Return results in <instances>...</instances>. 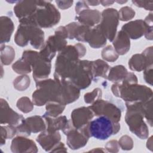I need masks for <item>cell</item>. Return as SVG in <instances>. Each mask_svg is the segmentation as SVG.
Wrapping results in <instances>:
<instances>
[{
	"label": "cell",
	"mask_w": 153,
	"mask_h": 153,
	"mask_svg": "<svg viewBox=\"0 0 153 153\" xmlns=\"http://www.w3.org/2000/svg\"><path fill=\"white\" fill-rule=\"evenodd\" d=\"M78 52L75 45H67L56 58L54 78L70 81L79 62Z\"/></svg>",
	"instance_id": "6da1fadb"
},
{
	"label": "cell",
	"mask_w": 153,
	"mask_h": 153,
	"mask_svg": "<svg viewBox=\"0 0 153 153\" xmlns=\"http://www.w3.org/2000/svg\"><path fill=\"white\" fill-rule=\"evenodd\" d=\"M60 20V13L50 1H38V8L31 17L19 20V22H33L41 28H50Z\"/></svg>",
	"instance_id": "7a4b0ae2"
},
{
	"label": "cell",
	"mask_w": 153,
	"mask_h": 153,
	"mask_svg": "<svg viewBox=\"0 0 153 153\" xmlns=\"http://www.w3.org/2000/svg\"><path fill=\"white\" fill-rule=\"evenodd\" d=\"M16 44L25 47L29 42L35 49H41L44 44V32L33 22L20 23L14 36Z\"/></svg>",
	"instance_id": "3957f363"
},
{
	"label": "cell",
	"mask_w": 153,
	"mask_h": 153,
	"mask_svg": "<svg viewBox=\"0 0 153 153\" xmlns=\"http://www.w3.org/2000/svg\"><path fill=\"white\" fill-rule=\"evenodd\" d=\"M144 102H126L127 112L125 121L130 130L141 139L149 136L147 125L143 120V104Z\"/></svg>",
	"instance_id": "277c9868"
},
{
	"label": "cell",
	"mask_w": 153,
	"mask_h": 153,
	"mask_svg": "<svg viewBox=\"0 0 153 153\" xmlns=\"http://www.w3.org/2000/svg\"><path fill=\"white\" fill-rule=\"evenodd\" d=\"M89 138L93 137L99 140H106L120 130L119 123H114L105 116H100L91 120L87 124L81 128Z\"/></svg>",
	"instance_id": "5b68a950"
},
{
	"label": "cell",
	"mask_w": 153,
	"mask_h": 153,
	"mask_svg": "<svg viewBox=\"0 0 153 153\" xmlns=\"http://www.w3.org/2000/svg\"><path fill=\"white\" fill-rule=\"evenodd\" d=\"M111 90L126 102H145L152 97V90L149 87L137 84L123 86L117 82L112 85Z\"/></svg>",
	"instance_id": "8992f818"
},
{
	"label": "cell",
	"mask_w": 153,
	"mask_h": 153,
	"mask_svg": "<svg viewBox=\"0 0 153 153\" xmlns=\"http://www.w3.org/2000/svg\"><path fill=\"white\" fill-rule=\"evenodd\" d=\"M35 83L36 89L32 94L35 105L42 106L48 102L60 103V85L57 81L45 79Z\"/></svg>",
	"instance_id": "52a82bcc"
},
{
	"label": "cell",
	"mask_w": 153,
	"mask_h": 153,
	"mask_svg": "<svg viewBox=\"0 0 153 153\" xmlns=\"http://www.w3.org/2000/svg\"><path fill=\"white\" fill-rule=\"evenodd\" d=\"M22 57L30 65L33 71V78L35 82L47 79L50 74L51 62L44 60L40 57L38 52L33 50H26L23 51Z\"/></svg>",
	"instance_id": "ba28073f"
},
{
	"label": "cell",
	"mask_w": 153,
	"mask_h": 153,
	"mask_svg": "<svg viewBox=\"0 0 153 153\" xmlns=\"http://www.w3.org/2000/svg\"><path fill=\"white\" fill-rule=\"evenodd\" d=\"M99 24L101 30L106 39L112 42L114 39L119 23L118 11L115 8H107L101 13V20Z\"/></svg>",
	"instance_id": "9c48e42d"
},
{
	"label": "cell",
	"mask_w": 153,
	"mask_h": 153,
	"mask_svg": "<svg viewBox=\"0 0 153 153\" xmlns=\"http://www.w3.org/2000/svg\"><path fill=\"white\" fill-rule=\"evenodd\" d=\"M89 107L96 116H105L114 123H119L120 121L121 111L112 102L100 99Z\"/></svg>",
	"instance_id": "30bf717a"
},
{
	"label": "cell",
	"mask_w": 153,
	"mask_h": 153,
	"mask_svg": "<svg viewBox=\"0 0 153 153\" xmlns=\"http://www.w3.org/2000/svg\"><path fill=\"white\" fill-rule=\"evenodd\" d=\"M92 80V61L80 60L78 68L69 81L79 90H82L87 88Z\"/></svg>",
	"instance_id": "8fae6325"
},
{
	"label": "cell",
	"mask_w": 153,
	"mask_h": 153,
	"mask_svg": "<svg viewBox=\"0 0 153 153\" xmlns=\"http://www.w3.org/2000/svg\"><path fill=\"white\" fill-rule=\"evenodd\" d=\"M67 46L65 38L54 34L48 37L43 47L40 49L39 54L44 60L51 62L55 56L56 52H60Z\"/></svg>",
	"instance_id": "7c38bea8"
},
{
	"label": "cell",
	"mask_w": 153,
	"mask_h": 153,
	"mask_svg": "<svg viewBox=\"0 0 153 153\" xmlns=\"http://www.w3.org/2000/svg\"><path fill=\"white\" fill-rule=\"evenodd\" d=\"M17 135L25 137L29 136L31 133H36L46 129L43 117L39 115H34L24 119L16 126Z\"/></svg>",
	"instance_id": "4fadbf2b"
},
{
	"label": "cell",
	"mask_w": 153,
	"mask_h": 153,
	"mask_svg": "<svg viewBox=\"0 0 153 153\" xmlns=\"http://www.w3.org/2000/svg\"><path fill=\"white\" fill-rule=\"evenodd\" d=\"M152 47H147L141 54H136L128 60V66L133 71L140 72L146 67L152 65Z\"/></svg>",
	"instance_id": "5bb4252c"
},
{
	"label": "cell",
	"mask_w": 153,
	"mask_h": 153,
	"mask_svg": "<svg viewBox=\"0 0 153 153\" xmlns=\"http://www.w3.org/2000/svg\"><path fill=\"white\" fill-rule=\"evenodd\" d=\"M60 85V103L65 105L76 101L79 97L80 90L71 81L54 78Z\"/></svg>",
	"instance_id": "9a60e30c"
},
{
	"label": "cell",
	"mask_w": 153,
	"mask_h": 153,
	"mask_svg": "<svg viewBox=\"0 0 153 153\" xmlns=\"http://www.w3.org/2000/svg\"><path fill=\"white\" fill-rule=\"evenodd\" d=\"M0 102V123L1 124H7L17 126L25 119L22 115L18 114L10 108L5 99L1 98Z\"/></svg>",
	"instance_id": "2e32d148"
},
{
	"label": "cell",
	"mask_w": 153,
	"mask_h": 153,
	"mask_svg": "<svg viewBox=\"0 0 153 153\" xmlns=\"http://www.w3.org/2000/svg\"><path fill=\"white\" fill-rule=\"evenodd\" d=\"M47 124V130L49 131H56L61 130L66 134L74 127L71 120H68L66 116L61 115L57 117H50L42 116Z\"/></svg>",
	"instance_id": "e0dca14e"
},
{
	"label": "cell",
	"mask_w": 153,
	"mask_h": 153,
	"mask_svg": "<svg viewBox=\"0 0 153 153\" xmlns=\"http://www.w3.org/2000/svg\"><path fill=\"white\" fill-rule=\"evenodd\" d=\"M94 114L90 107L82 106L74 109L71 112V121L74 127L79 129L87 124Z\"/></svg>",
	"instance_id": "ac0fdd59"
},
{
	"label": "cell",
	"mask_w": 153,
	"mask_h": 153,
	"mask_svg": "<svg viewBox=\"0 0 153 153\" xmlns=\"http://www.w3.org/2000/svg\"><path fill=\"white\" fill-rule=\"evenodd\" d=\"M10 149L14 153H36L38 152V148L33 140L23 136H17L12 140Z\"/></svg>",
	"instance_id": "d6986e66"
},
{
	"label": "cell",
	"mask_w": 153,
	"mask_h": 153,
	"mask_svg": "<svg viewBox=\"0 0 153 153\" xmlns=\"http://www.w3.org/2000/svg\"><path fill=\"white\" fill-rule=\"evenodd\" d=\"M66 135V143L69 148L72 150L78 149L86 145L89 137L79 128L73 127Z\"/></svg>",
	"instance_id": "ffe728a7"
},
{
	"label": "cell",
	"mask_w": 153,
	"mask_h": 153,
	"mask_svg": "<svg viewBox=\"0 0 153 153\" xmlns=\"http://www.w3.org/2000/svg\"><path fill=\"white\" fill-rule=\"evenodd\" d=\"M60 139L61 136L58 131L52 132L47 130L41 131L36 137V141L47 152H50Z\"/></svg>",
	"instance_id": "44dd1931"
},
{
	"label": "cell",
	"mask_w": 153,
	"mask_h": 153,
	"mask_svg": "<svg viewBox=\"0 0 153 153\" xmlns=\"http://www.w3.org/2000/svg\"><path fill=\"white\" fill-rule=\"evenodd\" d=\"M38 1H19L14 7V12L19 20L33 16L36 11Z\"/></svg>",
	"instance_id": "7402d4cb"
},
{
	"label": "cell",
	"mask_w": 153,
	"mask_h": 153,
	"mask_svg": "<svg viewBox=\"0 0 153 153\" xmlns=\"http://www.w3.org/2000/svg\"><path fill=\"white\" fill-rule=\"evenodd\" d=\"M106 38L102 32L99 25L90 27L85 34L84 42L93 48H99L106 44Z\"/></svg>",
	"instance_id": "603a6c76"
},
{
	"label": "cell",
	"mask_w": 153,
	"mask_h": 153,
	"mask_svg": "<svg viewBox=\"0 0 153 153\" xmlns=\"http://www.w3.org/2000/svg\"><path fill=\"white\" fill-rule=\"evenodd\" d=\"M78 23L92 27L97 25L101 20V13L97 10H91L89 8L81 11L75 16Z\"/></svg>",
	"instance_id": "cb8c5ba5"
},
{
	"label": "cell",
	"mask_w": 153,
	"mask_h": 153,
	"mask_svg": "<svg viewBox=\"0 0 153 153\" xmlns=\"http://www.w3.org/2000/svg\"><path fill=\"white\" fill-rule=\"evenodd\" d=\"M121 30L124 31L130 39H137L145 34L146 25L143 20H136L124 25Z\"/></svg>",
	"instance_id": "d4e9b609"
},
{
	"label": "cell",
	"mask_w": 153,
	"mask_h": 153,
	"mask_svg": "<svg viewBox=\"0 0 153 153\" xmlns=\"http://www.w3.org/2000/svg\"><path fill=\"white\" fill-rule=\"evenodd\" d=\"M113 45L118 55L126 54L130 48V38L123 30H120L113 40Z\"/></svg>",
	"instance_id": "484cf974"
},
{
	"label": "cell",
	"mask_w": 153,
	"mask_h": 153,
	"mask_svg": "<svg viewBox=\"0 0 153 153\" xmlns=\"http://www.w3.org/2000/svg\"><path fill=\"white\" fill-rule=\"evenodd\" d=\"M66 28L68 31V38L70 39H76L78 41L84 42L86 33L90 28L78 22H72L67 25Z\"/></svg>",
	"instance_id": "4316f807"
},
{
	"label": "cell",
	"mask_w": 153,
	"mask_h": 153,
	"mask_svg": "<svg viewBox=\"0 0 153 153\" xmlns=\"http://www.w3.org/2000/svg\"><path fill=\"white\" fill-rule=\"evenodd\" d=\"M14 29V23L11 18L8 16L0 17V42L1 45L10 41Z\"/></svg>",
	"instance_id": "83f0119b"
},
{
	"label": "cell",
	"mask_w": 153,
	"mask_h": 153,
	"mask_svg": "<svg viewBox=\"0 0 153 153\" xmlns=\"http://www.w3.org/2000/svg\"><path fill=\"white\" fill-rule=\"evenodd\" d=\"M110 68L109 65L101 59L92 61V74L93 80L96 81L99 77L107 78V73Z\"/></svg>",
	"instance_id": "f1b7e54d"
},
{
	"label": "cell",
	"mask_w": 153,
	"mask_h": 153,
	"mask_svg": "<svg viewBox=\"0 0 153 153\" xmlns=\"http://www.w3.org/2000/svg\"><path fill=\"white\" fill-rule=\"evenodd\" d=\"M107 78L115 83L121 82L127 74V69L123 65H117L112 67L109 70Z\"/></svg>",
	"instance_id": "f546056e"
},
{
	"label": "cell",
	"mask_w": 153,
	"mask_h": 153,
	"mask_svg": "<svg viewBox=\"0 0 153 153\" xmlns=\"http://www.w3.org/2000/svg\"><path fill=\"white\" fill-rule=\"evenodd\" d=\"M66 105L56 102H48L46 103V111L42 116L57 117L64 111Z\"/></svg>",
	"instance_id": "4dcf8cb0"
},
{
	"label": "cell",
	"mask_w": 153,
	"mask_h": 153,
	"mask_svg": "<svg viewBox=\"0 0 153 153\" xmlns=\"http://www.w3.org/2000/svg\"><path fill=\"white\" fill-rule=\"evenodd\" d=\"M15 58V51L10 45H1V62L4 65H10Z\"/></svg>",
	"instance_id": "1f68e13d"
},
{
	"label": "cell",
	"mask_w": 153,
	"mask_h": 153,
	"mask_svg": "<svg viewBox=\"0 0 153 153\" xmlns=\"http://www.w3.org/2000/svg\"><path fill=\"white\" fill-rule=\"evenodd\" d=\"M31 68L29 63L23 57H21L17 60L12 65L13 70L17 74L21 75H25L30 73L32 71Z\"/></svg>",
	"instance_id": "d6a6232c"
},
{
	"label": "cell",
	"mask_w": 153,
	"mask_h": 153,
	"mask_svg": "<svg viewBox=\"0 0 153 153\" xmlns=\"http://www.w3.org/2000/svg\"><path fill=\"white\" fill-rule=\"evenodd\" d=\"M15 135H17L16 126L8 125L1 127V146L5 143L6 139H12Z\"/></svg>",
	"instance_id": "836d02e7"
},
{
	"label": "cell",
	"mask_w": 153,
	"mask_h": 153,
	"mask_svg": "<svg viewBox=\"0 0 153 153\" xmlns=\"http://www.w3.org/2000/svg\"><path fill=\"white\" fill-rule=\"evenodd\" d=\"M30 79L29 76L22 75L17 76L13 81V86L16 90L22 91L29 88Z\"/></svg>",
	"instance_id": "e575fe53"
},
{
	"label": "cell",
	"mask_w": 153,
	"mask_h": 153,
	"mask_svg": "<svg viewBox=\"0 0 153 153\" xmlns=\"http://www.w3.org/2000/svg\"><path fill=\"white\" fill-rule=\"evenodd\" d=\"M33 103L27 97H22L17 102V108L23 113H29L33 109Z\"/></svg>",
	"instance_id": "d590c367"
},
{
	"label": "cell",
	"mask_w": 153,
	"mask_h": 153,
	"mask_svg": "<svg viewBox=\"0 0 153 153\" xmlns=\"http://www.w3.org/2000/svg\"><path fill=\"white\" fill-rule=\"evenodd\" d=\"M101 56L103 59L109 62H114L119 57V55L116 52L114 48L111 45L103 48L102 50Z\"/></svg>",
	"instance_id": "8d00e7d4"
},
{
	"label": "cell",
	"mask_w": 153,
	"mask_h": 153,
	"mask_svg": "<svg viewBox=\"0 0 153 153\" xmlns=\"http://www.w3.org/2000/svg\"><path fill=\"white\" fill-rule=\"evenodd\" d=\"M102 90L99 88H96L92 91L85 93L84 96V100L86 103L92 104L96 100L102 99Z\"/></svg>",
	"instance_id": "74e56055"
},
{
	"label": "cell",
	"mask_w": 153,
	"mask_h": 153,
	"mask_svg": "<svg viewBox=\"0 0 153 153\" xmlns=\"http://www.w3.org/2000/svg\"><path fill=\"white\" fill-rule=\"evenodd\" d=\"M119 20L126 22L132 19L135 16V11L130 7H122L118 11Z\"/></svg>",
	"instance_id": "f35d334b"
},
{
	"label": "cell",
	"mask_w": 153,
	"mask_h": 153,
	"mask_svg": "<svg viewBox=\"0 0 153 153\" xmlns=\"http://www.w3.org/2000/svg\"><path fill=\"white\" fill-rule=\"evenodd\" d=\"M152 99H151L143 104V114L144 118L146 120L151 127L152 126Z\"/></svg>",
	"instance_id": "ab89813d"
},
{
	"label": "cell",
	"mask_w": 153,
	"mask_h": 153,
	"mask_svg": "<svg viewBox=\"0 0 153 153\" xmlns=\"http://www.w3.org/2000/svg\"><path fill=\"white\" fill-rule=\"evenodd\" d=\"M118 143L123 150L129 151L133 148V141L131 137L128 135L121 136L118 141Z\"/></svg>",
	"instance_id": "60d3db41"
},
{
	"label": "cell",
	"mask_w": 153,
	"mask_h": 153,
	"mask_svg": "<svg viewBox=\"0 0 153 153\" xmlns=\"http://www.w3.org/2000/svg\"><path fill=\"white\" fill-rule=\"evenodd\" d=\"M146 25V30L144 34L147 39H152V13H151L143 20Z\"/></svg>",
	"instance_id": "b9f144b4"
},
{
	"label": "cell",
	"mask_w": 153,
	"mask_h": 153,
	"mask_svg": "<svg viewBox=\"0 0 153 153\" xmlns=\"http://www.w3.org/2000/svg\"><path fill=\"white\" fill-rule=\"evenodd\" d=\"M120 83L123 86L137 84V78L136 75L133 72H127L124 79Z\"/></svg>",
	"instance_id": "7bdbcfd3"
},
{
	"label": "cell",
	"mask_w": 153,
	"mask_h": 153,
	"mask_svg": "<svg viewBox=\"0 0 153 153\" xmlns=\"http://www.w3.org/2000/svg\"><path fill=\"white\" fill-rule=\"evenodd\" d=\"M133 4L136 6L140 8H143L146 10L152 11L153 10V1H132Z\"/></svg>",
	"instance_id": "ee69618b"
},
{
	"label": "cell",
	"mask_w": 153,
	"mask_h": 153,
	"mask_svg": "<svg viewBox=\"0 0 153 153\" xmlns=\"http://www.w3.org/2000/svg\"><path fill=\"white\" fill-rule=\"evenodd\" d=\"M120 145L118 142L117 140H111L106 143L105 145V149L108 152L115 153L118 152L120 149Z\"/></svg>",
	"instance_id": "f6af8a7d"
},
{
	"label": "cell",
	"mask_w": 153,
	"mask_h": 153,
	"mask_svg": "<svg viewBox=\"0 0 153 153\" xmlns=\"http://www.w3.org/2000/svg\"><path fill=\"white\" fill-rule=\"evenodd\" d=\"M143 78L146 83L152 85V65L146 67L143 70Z\"/></svg>",
	"instance_id": "bcb514c9"
},
{
	"label": "cell",
	"mask_w": 153,
	"mask_h": 153,
	"mask_svg": "<svg viewBox=\"0 0 153 153\" xmlns=\"http://www.w3.org/2000/svg\"><path fill=\"white\" fill-rule=\"evenodd\" d=\"M58 7L62 10H66L71 7L74 2L73 1H56Z\"/></svg>",
	"instance_id": "7dc6e473"
},
{
	"label": "cell",
	"mask_w": 153,
	"mask_h": 153,
	"mask_svg": "<svg viewBox=\"0 0 153 153\" xmlns=\"http://www.w3.org/2000/svg\"><path fill=\"white\" fill-rule=\"evenodd\" d=\"M88 8V6L87 5V4L86 3L85 1H78L76 3V5H75V13L77 14H78L81 11Z\"/></svg>",
	"instance_id": "c3c4849f"
},
{
	"label": "cell",
	"mask_w": 153,
	"mask_h": 153,
	"mask_svg": "<svg viewBox=\"0 0 153 153\" xmlns=\"http://www.w3.org/2000/svg\"><path fill=\"white\" fill-rule=\"evenodd\" d=\"M54 34L60 36L64 38H68V31L65 26H59L54 32Z\"/></svg>",
	"instance_id": "681fc988"
},
{
	"label": "cell",
	"mask_w": 153,
	"mask_h": 153,
	"mask_svg": "<svg viewBox=\"0 0 153 153\" xmlns=\"http://www.w3.org/2000/svg\"><path fill=\"white\" fill-rule=\"evenodd\" d=\"M74 45L76 47V50L78 52L79 57H82L84 56V55L86 53V51H87L85 47L82 44H81V43H77V44H75Z\"/></svg>",
	"instance_id": "f907efd6"
},
{
	"label": "cell",
	"mask_w": 153,
	"mask_h": 153,
	"mask_svg": "<svg viewBox=\"0 0 153 153\" xmlns=\"http://www.w3.org/2000/svg\"><path fill=\"white\" fill-rule=\"evenodd\" d=\"M50 152H67V149L65 146V145L62 142H59Z\"/></svg>",
	"instance_id": "816d5d0a"
},
{
	"label": "cell",
	"mask_w": 153,
	"mask_h": 153,
	"mask_svg": "<svg viewBox=\"0 0 153 153\" xmlns=\"http://www.w3.org/2000/svg\"><path fill=\"white\" fill-rule=\"evenodd\" d=\"M115 1H100V4H101L103 6H105V7L111 5Z\"/></svg>",
	"instance_id": "f5cc1de1"
},
{
	"label": "cell",
	"mask_w": 153,
	"mask_h": 153,
	"mask_svg": "<svg viewBox=\"0 0 153 153\" xmlns=\"http://www.w3.org/2000/svg\"><path fill=\"white\" fill-rule=\"evenodd\" d=\"M87 5H90L91 6H97L99 5L100 1H85Z\"/></svg>",
	"instance_id": "db71d44e"
},
{
	"label": "cell",
	"mask_w": 153,
	"mask_h": 153,
	"mask_svg": "<svg viewBox=\"0 0 153 153\" xmlns=\"http://www.w3.org/2000/svg\"><path fill=\"white\" fill-rule=\"evenodd\" d=\"M152 136H151L149 138V139L148 140V141H147V144H149L150 146H149V149L151 150V151H152ZM146 144V145H147Z\"/></svg>",
	"instance_id": "11a10c76"
},
{
	"label": "cell",
	"mask_w": 153,
	"mask_h": 153,
	"mask_svg": "<svg viewBox=\"0 0 153 153\" xmlns=\"http://www.w3.org/2000/svg\"><path fill=\"white\" fill-rule=\"evenodd\" d=\"M115 2H117V3H118V4H124V3H126V2H127V1H115Z\"/></svg>",
	"instance_id": "9f6ffc18"
}]
</instances>
